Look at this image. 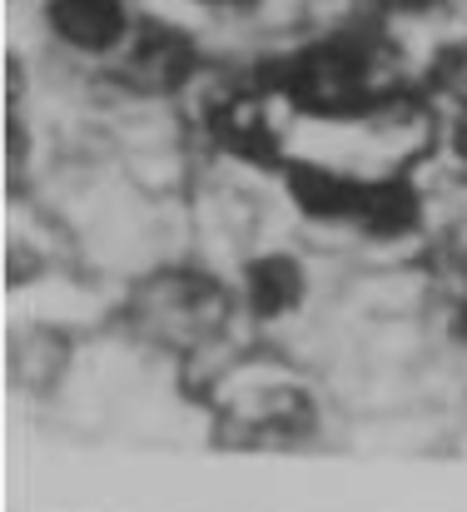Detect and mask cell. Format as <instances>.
Returning a JSON list of instances; mask_svg holds the SVG:
<instances>
[{
	"instance_id": "cell-1",
	"label": "cell",
	"mask_w": 467,
	"mask_h": 512,
	"mask_svg": "<svg viewBox=\"0 0 467 512\" xmlns=\"http://www.w3.org/2000/svg\"><path fill=\"white\" fill-rule=\"evenodd\" d=\"M264 90L313 120H363L403 95L393 45L373 25H343L264 65Z\"/></svg>"
},
{
	"instance_id": "cell-5",
	"label": "cell",
	"mask_w": 467,
	"mask_h": 512,
	"mask_svg": "<svg viewBox=\"0 0 467 512\" xmlns=\"http://www.w3.org/2000/svg\"><path fill=\"white\" fill-rule=\"evenodd\" d=\"M209 135L219 140V150H229V155H234V160H244V165L284 170L279 135H274L269 115L259 110V100H249V95L219 100V105L209 110Z\"/></svg>"
},
{
	"instance_id": "cell-2",
	"label": "cell",
	"mask_w": 467,
	"mask_h": 512,
	"mask_svg": "<svg viewBox=\"0 0 467 512\" xmlns=\"http://www.w3.org/2000/svg\"><path fill=\"white\" fill-rule=\"evenodd\" d=\"M279 174L289 184V199L318 224H348L373 239H403L423 219V204L408 179H363L313 160H284Z\"/></svg>"
},
{
	"instance_id": "cell-9",
	"label": "cell",
	"mask_w": 467,
	"mask_h": 512,
	"mask_svg": "<svg viewBox=\"0 0 467 512\" xmlns=\"http://www.w3.org/2000/svg\"><path fill=\"white\" fill-rule=\"evenodd\" d=\"M189 5H209V10H244L254 0H189Z\"/></svg>"
},
{
	"instance_id": "cell-8",
	"label": "cell",
	"mask_w": 467,
	"mask_h": 512,
	"mask_svg": "<svg viewBox=\"0 0 467 512\" xmlns=\"http://www.w3.org/2000/svg\"><path fill=\"white\" fill-rule=\"evenodd\" d=\"M368 5H378L388 15H418V10H433L438 0H368Z\"/></svg>"
},
{
	"instance_id": "cell-4",
	"label": "cell",
	"mask_w": 467,
	"mask_h": 512,
	"mask_svg": "<svg viewBox=\"0 0 467 512\" xmlns=\"http://www.w3.org/2000/svg\"><path fill=\"white\" fill-rule=\"evenodd\" d=\"M130 0H45V30L75 55H120L135 35Z\"/></svg>"
},
{
	"instance_id": "cell-10",
	"label": "cell",
	"mask_w": 467,
	"mask_h": 512,
	"mask_svg": "<svg viewBox=\"0 0 467 512\" xmlns=\"http://www.w3.org/2000/svg\"><path fill=\"white\" fill-rule=\"evenodd\" d=\"M458 329H463V339H467V304H463V319H458Z\"/></svg>"
},
{
	"instance_id": "cell-7",
	"label": "cell",
	"mask_w": 467,
	"mask_h": 512,
	"mask_svg": "<svg viewBox=\"0 0 467 512\" xmlns=\"http://www.w3.org/2000/svg\"><path fill=\"white\" fill-rule=\"evenodd\" d=\"M433 85L453 100H467V45H448L433 65Z\"/></svg>"
},
{
	"instance_id": "cell-6",
	"label": "cell",
	"mask_w": 467,
	"mask_h": 512,
	"mask_svg": "<svg viewBox=\"0 0 467 512\" xmlns=\"http://www.w3.org/2000/svg\"><path fill=\"white\" fill-rule=\"evenodd\" d=\"M244 299L259 319H284L304 304V269L289 254H264L244 269Z\"/></svg>"
},
{
	"instance_id": "cell-3",
	"label": "cell",
	"mask_w": 467,
	"mask_h": 512,
	"mask_svg": "<svg viewBox=\"0 0 467 512\" xmlns=\"http://www.w3.org/2000/svg\"><path fill=\"white\" fill-rule=\"evenodd\" d=\"M199 75V45L164 20H140L130 45L115 55V80L135 95H179Z\"/></svg>"
}]
</instances>
